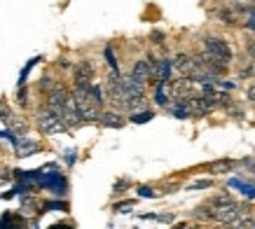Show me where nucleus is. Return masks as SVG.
Returning a JSON list of instances; mask_svg holds the SVG:
<instances>
[{
  "instance_id": "nucleus-11",
  "label": "nucleus",
  "mask_w": 255,
  "mask_h": 229,
  "mask_svg": "<svg viewBox=\"0 0 255 229\" xmlns=\"http://www.w3.org/2000/svg\"><path fill=\"white\" fill-rule=\"evenodd\" d=\"M14 148H17L19 157H28V154L38 152V143L36 141H28V138H21V141L14 143Z\"/></svg>"
},
{
  "instance_id": "nucleus-18",
  "label": "nucleus",
  "mask_w": 255,
  "mask_h": 229,
  "mask_svg": "<svg viewBox=\"0 0 255 229\" xmlns=\"http://www.w3.org/2000/svg\"><path fill=\"white\" fill-rule=\"evenodd\" d=\"M232 229H255V220L253 218H239Z\"/></svg>"
},
{
  "instance_id": "nucleus-21",
  "label": "nucleus",
  "mask_w": 255,
  "mask_h": 229,
  "mask_svg": "<svg viewBox=\"0 0 255 229\" xmlns=\"http://www.w3.org/2000/svg\"><path fill=\"white\" fill-rule=\"evenodd\" d=\"M136 192H138V196H143V199H155V196H157V192H155L152 187H148V185H141Z\"/></svg>"
},
{
  "instance_id": "nucleus-4",
  "label": "nucleus",
  "mask_w": 255,
  "mask_h": 229,
  "mask_svg": "<svg viewBox=\"0 0 255 229\" xmlns=\"http://www.w3.org/2000/svg\"><path fill=\"white\" fill-rule=\"evenodd\" d=\"M197 66H199L197 59L190 56V54H176V56H173V68L183 73L185 77H192V73L197 71Z\"/></svg>"
},
{
  "instance_id": "nucleus-8",
  "label": "nucleus",
  "mask_w": 255,
  "mask_h": 229,
  "mask_svg": "<svg viewBox=\"0 0 255 229\" xmlns=\"http://www.w3.org/2000/svg\"><path fill=\"white\" fill-rule=\"evenodd\" d=\"M187 108H190V113L192 114H209L213 110V106L204 96H192L190 101H187Z\"/></svg>"
},
{
  "instance_id": "nucleus-23",
  "label": "nucleus",
  "mask_w": 255,
  "mask_h": 229,
  "mask_svg": "<svg viewBox=\"0 0 255 229\" xmlns=\"http://www.w3.org/2000/svg\"><path fill=\"white\" fill-rule=\"evenodd\" d=\"M36 63H38V56H36V59H31V61L26 63V68H24V71H21V75H19V84H24V82H26L28 73H31V68H33Z\"/></svg>"
},
{
  "instance_id": "nucleus-14",
  "label": "nucleus",
  "mask_w": 255,
  "mask_h": 229,
  "mask_svg": "<svg viewBox=\"0 0 255 229\" xmlns=\"http://www.w3.org/2000/svg\"><path fill=\"white\" fill-rule=\"evenodd\" d=\"M89 98H91V101H94V103H96L98 108H101L103 103H106V96H103V89L98 87V84H89Z\"/></svg>"
},
{
  "instance_id": "nucleus-12",
  "label": "nucleus",
  "mask_w": 255,
  "mask_h": 229,
  "mask_svg": "<svg viewBox=\"0 0 255 229\" xmlns=\"http://www.w3.org/2000/svg\"><path fill=\"white\" fill-rule=\"evenodd\" d=\"M234 168V161L232 159H215V161H211L209 164V171L211 173H215V176H220V173H227V171H232Z\"/></svg>"
},
{
  "instance_id": "nucleus-25",
  "label": "nucleus",
  "mask_w": 255,
  "mask_h": 229,
  "mask_svg": "<svg viewBox=\"0 0 255 229\" xmlns=\"http://www.w3.org/2000/svg\"><path fill=\"white\" fill-rule=\"evenodd\" d=\"M246 26L251 28V31H255V7L248 12V19H246Z\"/></svg>"
},
{
  "instance_id": "nucleus-30",
  "label": "nucleus",
  "mask_w": 255,
  "mask_h": 229,
  "mask_svg": "<svg viewBox=\"0 0 255 229\" xmlns=\"http://www.w3.org/2000/svg\"><path fill=\"white\" fill-rule=\"evenodd\" d=\"M187 225H176V227H171V229H185Z\"/></svg>"
},
{
  "instance_id": "nucleus-17",
  "label": "nucleus",
  "mask_w": 255,
  "mask_h": 229,
  "mask_svg": "<svg viewBox=\"0 0 255 229\" xmlns=\"http://www.w3.org/2000/svg\"><path fill=\"white\" fill-rule=\"evenodd\" d=\"M213 187V180H209V178H204V180H194V183H190L187 185V190H211Z\"/></svg>"
},
{
  "instance_id": "nucleus-3",
  "label": "nucleus",
  "mask_w": 255,
  "mask_h": 229,
  "mask_svg": "<svg viewBox=\"0 0 255 229\" xmlns=\"http://www.w3.org/2000/svg\"><path fill=\"white\" fill-rule=\"evenodd\" d=\"M209 206V203H206ZM213 213V220L220 222V225H234L239 220V206L234 201L225 203V206H209Z\"/></svg>"
},
{
  "instance_id": "nucleus-24",
  "label": "nucleus",
  "mask_w": 255,
  "mask_h": 229,
  "mask_svg": "<svg viewBox=\"0 0 255 229\" xmlns=\"http://www.w3.org/2000/svg\"><path fill=\"white\" fill-rule=\"evenodd\" d=\"M106 61H108V66H110V68H113V71H117V59H115V54H113V47H110V44H108L106 47Z\"/></svg>"
},
{
  "instance_id": "nucleus-15",
  "label": "nucleus",
  "mask_w": 255,
  "mask_h": 229,
  "mask_svg": "<svg viewBox=\"0 0 255 229\" xmlns=\"http://www.w3.org/2000/svg\"><path fill=\"white\" fill-rule=\"evenodd\" d=\"M152 117H155V113H152V110H141V113H133L129 119H131L133 124H145V122H150Z\"/></svg>"
},
{
  "instance_id": "nucleus-16",
  "label": "nucleus",
  "mask_w": 255,
  "mask_h": 229,
  "mask_svg": "<svg viewBox=\"0 0 255 229\" xmlns=\"http://www.w3.org/2000/svg\"><path fill=\"white\" fill-rule=\"evenodd\" d=\"M218 19L222 21V24H227V26H234V24H237V14H234L232 9H220Z\"/></svg>"
},
{
  "instance_id": "nucleus-29",
  "label": "nucleus",
  "mask_w": 255,
  "mask_h": 229,
  "mask_svg": "<svg viewBox=\"0 0 255 229\" xmlns=\"http://www.w3.org/2000/svg\"><path fill=\"white\" fill-rule=\"evenodd\" d=\"M248 98H251V101H253V103H255V84H253V87H251V89H248Z\"/></svg>"
},
{
  "instance_id": "nucleus-28",
  "label": "nucleus",
  "mask_w": 255,
  "mask_h": 229,
  "mask_svg": "<svg viewBox=\"0 0 255 229\" xmlns=\"http://www.w3.org/2000/svg\"><path fill=\"white\" fill-rule=\"evenodd\" d=\"M157 220L159 222H171L173 220V215H157Z\"/></svg>"
},
{
  "instance_id": "nucleus-9",
  "label": "nucleus",
  "mask_w": 255,
  "mask_h": 229,
  "mask_svg": "<svg viewBox=\"0 0 255 229\" xmlns=\"http://www.w3.org/2000/svg\"><path fill=\"white\" fill-rule=\"evenodd\" d=\"M98 124H103L108 129H120V126H124V117L120 113H115V110H108V113H101Z\"/></svg>"
},
{
  "instance_id": "nucleus-22",
  "label": "nucleus",
  "mask_w": 255,
  "mask_h": 229,
  "mask_svg": "<svg viewBox=\"0 0 255 229\" xmlns=\"http://www.w3.org/2000/svg\"><path fill=\"white\" fill-rule=\"evenodd\" d=\"M225 203H232V196H229V194H218V196H213L209 206H225Z\"/></svg>"
},
{
  "instance_id": "nucleus-2",
  "label": "nucleus",
  "mask_w": 255,
  "mask_h": 229,
  "mask_svg": "<svg viewBox=\"0 0 255 229\" xmlns=\"http://www.w3.org/2000/svg\"><path fill=\"white\" fill-rule=\"evenodd\" d=\"M204 49L209 54H213V56H218L220 61H225L229 66V61L234 59V54H232V47L227 44V40H222V38L218 36H204Z\"/></svg>"
},
{
  "instance_id": "nucleus-20",
  "label": "nucleus",
  "mask_w": 255,
  "mask_h": 229,
  "mask_svg": "<svg viewBox=\"0 0 255 229\" xmlns=\"http://www.w3.org/2000/svg\"><path fill=\"white\" fill-rule=\"evenodd\" d=\"M42 211H68V203H63V201H49V203H44Z\"/></svg>"
},
{
  "instance_id": "nucleus-10",
  "label": "nucleus",
  "mask_w": 255,
  "mask_h": 229,
  "mask_svg": "<svg viewBox=\"0 0 255 229\" xmlns=\"http://www.w3.org/2000/svg\"><path fill=\"white\" fill-rule=\"evenodd\" d=\"M171 68H173V59H162L155 79L157 82H171Z\"/></svg>"
},
{
  "instance_id": "nucleus-13",
  "label": "nucleus",
  "mask_w": 255,
  "mask_h": 229,
  "mask_svg": "<svg viewBox=\"0 0 255 229\" xmlns=\"http://www.w3.org/2000/svg\"><path fill=\"white\" fill-rule=\"evenodd\" d=\"M38 206L36 196H21V215H33Z\"/></svg>"
},
{
  "instance_id": "nucleus-1",
  "label": "nucleus",
  "mask_w": 255,
  "mask_h": 229,
  "mask_svg": "<svg viewBox=\"0 0 255 229\" xmlns=\"http://www.w3.org/2000/svg\"><path fill=\"white\" fill-rule=\"evenodd\" d=\"M38 126H40V131L47 133V136H56V133H66V131H68L66 122H63L56 113H52L49 108L38 113Z\"/></svg>"
},
{
  "instance_id": "nucleus-7",
  "label": "nucleus",
  "mask_w": 255,
  "mask_h": 229,
  "mask_svg": "<svg viewBox=\"0 0 255 229\" xmlns=\"http://www.w3.org/2000/svg\"><path fill=\"white\" fill-rule=\"evenodd\" d=\"M131 77L136 79V82H141V84H145V82H148V79L152 77V71H150L148 59H141V61H136V63H133Z\"/></svg>"
},
{
  "instance_id": "nucleus-26",
  "label": "nucleus",
  "mask_w": 255,
  "mask_h": 229,
  "mask_svg": "<svg viewBox=\"0 0 255 229\" xmlns=\"http://www.w3.org/2000/svg\"><path fill=\"white\" fill-rule=\"evenodd\" d=\"M131 206H133V201H124V203H117V206H115V211H129Z\"/></svg>"
},
{
  "instance_id": "nucleus-19",
  "label": "nucleus",
  "mask_w": 255,
  "mask_h": 229,
  "mask_svg": "<svg viewBox=\"0 0 255 229\" xmlns=\"http://www.w3.org/2000/svg\"><path fill=\"white\" fill-rule=\"evenodd\" d=\"M229 185H234V187H241V192L246 194V196H255V187H253V185H244L241 180H232Z\"/></svg>"
},
{
  "instance_id": "nucleus-6",
  "label": "nucleus",
  "mask_w": 255,
  "mask_h": 229,
  "mask_svg": "<svg viewBox=\"0 0 255 229\" xmlns=\"http://www.w3.org/2000/svg\"><path fill=\"white\" fill-rule=\"evenodd\" d=\"M171 82H157L155 84V103L162 108H169V103H171Z\"/></svg>"
},
{
  "instance_id": "nucleus-27",
  "label": "nucleus",
  "mask_w": 255,
  "mask_h": 229,
  "mask_svg": "<svg viewBox=\"0 0 255 229\" xmlns=\"http://www.w3.org/2000/svg\"><path fill=\"white\" fill-rule=\"evenodd\" d=\"M152 42L162 44V42H164V36H162V33H157V31H155V33H152Z\"/></svg>"
},
{
  "instance_id": "nucleus-5",
  "label": "nucleus",
  "mask_w": 255,
  "mask_h": 229,
  "mask_svg": "<svg viewBox=\"0 0 255 229\" xmlns=\"http://www.w3.org/2000/svg\"><path fill=\"white\" fill-rule=\"evenodd\" d=\"M91 77H94V71H91V66H89L87 61H82L75 66V73H73L75 87H89V84H94Z\"/></svg>"
},
{
  "instance_id": "nucleus-31",
  "label": "nucleus",
  "mask_w": 255,
  "mask_h": 229,
  "mask_svg": "<svg viewBox=\"0 0 255 229\" xmlns=\"http://www.w3.org/2000/svg\"><path fill=\"white\" fill-rule=\"evenodd\" d=\"M190 229H202V227H190Z\"/></svg>"
}]
</instances>
